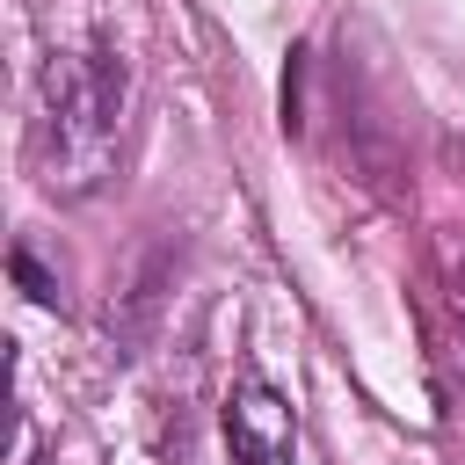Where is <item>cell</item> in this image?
<instances>
[{"label":"cell","instance_id":"obj_1","mask_svg":"<svg viewBox=\"0 0 465 465\" xmlns=\"http://www.w3.org/2000/svg\"><path fill=\"white\" fill-rule=\"evenodd\" d=\"M124 94H131V65L109 44L44 58V80H36V182L58 203H80L116 174Z\"/></svg>","mask_w":465,"mask_h":465},{"label":"cell","instance_id":"obj_2","mask_svg":"<svg viewBox=\"0 0 465 465\" xmlns=\"http://www.w3.org/2000/svg\"><path fill=\"white\" fill-rule=\"evenodd\" d=\"M225 443L240 465H291L298 458V421H291V400L262 378H240L232 400H225Z\"/></svg>","mask_w":465,"mask_h":465},{"label":"cell","instance_id":"obj_3","mask_svg":"<svg viewBox=\"0 0 465 465\" xmlns=\"http://www.w3.org/2000/svg\"><path fill=\"white\" fill-rule=\"evenodd\" d=\"M167 283H174V254H167V247L138 254V269H131V276H124V291L109 298V349H116V356H138V341H145V334H153V320H160Z\"/></svg>","mask_w":465,"mask_h":465},{"label":"cell","instance_id":"obj_4","mask_svg":"<svg viewBox=\"0 0 465 465\" xmlns=\"http://www.w3.org/2000/svg\"><path fill=\"white\" fill-rule=\"evenodd\" d=\"M7 269H15V283H22L36 305H65V283H58V276H51V269H44L29 247H15V254H7Z\"/></svg>","mask_w":465,"mask_h":465},{"label":"cell","instance_id":"obj_5","mask_svg":"<svg viewBox=\"0 0 465 465\" xmlns=\"http://www.w3.org/2000/svg\"><path fill=\"white\" fill-rule=\"evenodd\" d=\"M436 262H443V291H450V312L465 320V232H450Z\"/></svg>","mask_w":465,"mask_h":465},{"label":"cell","instance_id":"obj_6","mask_svg":"<svg viewBox=\"0 0 465 465\" xmlns=\"http://www.w3.org/2000/svg\"><path fill=\"white\" fill-rule=\"evenodd\" d=\"M29 465H58V458H29Z\"/></svg>","mask_w":465,"mask_h":465}]
</instances>
